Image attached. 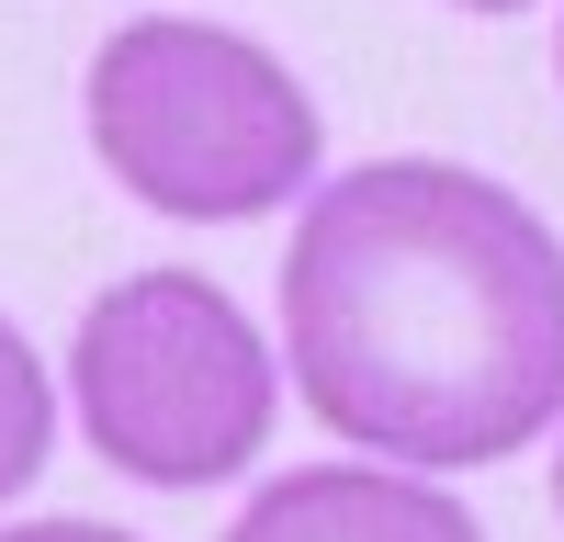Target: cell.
Instances as JSON below:
<instances>
[{"instance_id":"6da1fadb","label":"cell","mask_w":564,"mask_h":542,"mask_svg":"<svg viewBox=\"0 0 564 542\" xmlns=\"http://www.w3.org/2000/svg\"><path fill=\"white\" fill-rule=\"evenodd\" d=\"M282 373L372 464H508L564 419V238L463 159L327 170L282 249Z\"/></svg>"},{"instance_id":"7a4b0ae2","label":"cell","mask_w":564,"mask_h":542,"mask_svg":"<svg viewBox=\"0 0 564 542\" xmlns=\"http://www.w3.org/2000/svg\"><path fill=\"white\" fill-rule=\"evenodd\" d=\"M90 159L170 226H260L316 193L327 124L316 90L260 34L204 12H135L90 45L79 79Z\"/></svg>"},{"instance_id":"3957f363","label":"cell","mask_w":564,"mask_h":542,"mask_svg":"<svg viewBox=\"0 0 564 542\" xmlns=\"http://www.w3.org/2000/svg\"><path fill=\"white\" fill-rule=\"evenodd\" d=\"M68 406L113 475L193 497V486H226L271 452L282 350L204 271H124V283H102L79 305Z\"/></svg>"},{"instance_id":"277c9868","label":"cell","mask_w":564,"mask_h":542,"mask_svg":"<svg viewBox=\"0 0 564 542\" xmlns=\"http://www.w3.org/2000/svg\"><path fill=\"white\" fill-rule=\"evenodd\" d=\"M226 542H486V531H475L463 497H441V475H406V464L350 452V464L271 475L249 509H238Z\"/></svg>"},{"instance_id":"5b68a950","label":"cell","mask_w":564,"mask_h":542,"mask_svg":"<svg viewBox=\"0 0 564 542\" xmlns=\"http://www.w3.org/2000/svg\"><path fill=\"white\" fill-rule=\"evenodd\" d=\"M45 452H57V395H45V361L34 339L0 316V509L45 475Z\"/></svg>"},{"instance_id":"8992f818","label":"cell","mask_w":564,"mask_h":542,"mask_svg":"<svg viewBox=\"0 0 564 542\" xmlns=\"http://www.w3.org/2000/svg\"><path fill=\"white\" fill-rule=\"evenodd\" d=\"M0 542H135L113 520H23V531H0Z\"/></svg>"},{"instance_id":"52a82bcc","label":"cell","mask_w":564,"mask_h":542,"mask_svg":"<svg viewBox=\"0 0 564 542\" xmlns=\"http://www.w3.org/2000/svg\"><path fill=\"white\" fill-rule=\"evenodd\" d=\"M452 12H531V0H452Z\"/></svg>"},{"instance_id":"ba28073f","label":"cell","mask_w":564,"mask_h":542,"mask_svg":"<svg viewBox=\"0 0 564 542\" xmlns=\"http://www.w3.org/2000/svg\"><path fill=\"white\" fill-rule=\"evenodd\" d=\"M553 430H564V419H553ZM553 509H564V441H553Z\"/></svg>"},{"instance_id":"9c48e42d","label":"cell","mask_w":564,"mask_h":542,"mask_svg":"<svg viewBox=\"0 0 564 542\" xmlns=\"http://www.w3.org/2000/svg\"><path fill=\"white\" fill-rule=\"evenodd\" d=\"M553 79H564V34H553Z\"/></svg>"}]
</instances>
